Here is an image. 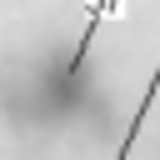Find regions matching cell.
Segmentation results:
<instances>
[{
	"label": "cell",
	"mask_w": 160,
	"mask_h": 160,
	"mask_svg": "<svg viewBox=\"0 0 160 160\" xmlns=\"http://www.w3.org/2000/svg\"><path fill=\"white\" fill-rule=\"evenodd\" d=\"M85 5H90V15H85V35H80V45H75V55H70L60 85H70V80L80 75V65H85V55H90V40L100 35V20H115V15L125 10V0H85Z\"/></svg>",
	"instance_id": "6da1fadb"
},
{
	"label": "cell",
	"mask_w": 160,
	"mask_h": 160,
	"mask_svg": "<svg viewBox=\"0 0 160 160\" xmlns=\"http://www.w3.org/2000/svg\"><path fill=\"white\" fill-rule=\"evenodd\" d=\"M155 90H160V65H155V75H150V85H145V95H140V110H135V120H130V130H125V140H120V155H115V160H130V150H135V135H140V125H145V110H150Z\"/></svg>",
	"instance_id": "7a4b0ae2"
}]
</instances>
